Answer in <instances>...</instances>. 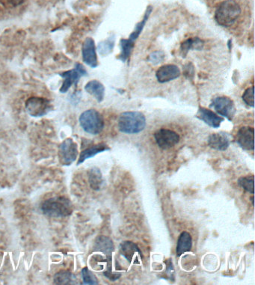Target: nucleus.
Returning <instances> with one entry per match:
<instances>
[{
	"instance_id": "f257e3e1",
	"label": "nucleus",
	"mask_w": 255,
	"mask_h": 285,
	"mask_svg": "<svg viewBox=\"0 0 255 285\" xmlns=\"http://www.w3.org/2000/svg\"><path fill=\"white\" fill-rule=\"evenodd\" d=\"M43 214L49 217L64 218L73 213L72 202L66 197H54L44 201L40 206Z\"/></svg>"
},
{
	"instance_id": "f03ea898",
	"label": "nucleus",
	"mask_w": 255,
	"mask_h": 285,
	"mask_svg": "<svg viewBox=\"0 0 255 285\" xmlns=\"http://www.w3.org/2000/svg\"><path fill=\"white\" fill-rule=\"evenodd\" d=\"M240 15V6L235 0H226L216 9L215 19L220 26L230 27L237 21Z\"/></svg>"
},
{
	"instance_id": "7ed1b4c3",
	"label": "nucleus",
	"mask_w": 255,
	"mask_h": 285,
	"mask_svg": "<svg viewBox=\"0 0 255 285\" xmlns=\"http://www.w3.org/2000/svg\"><path fill=\"white\" fill-rule=\"evenodd\" d=\"M118 125L122 133H138L145 128L146 118L139 112H126L120 115Z\"/></svg>"
},
{
	"instance_id": "20e7f679",
	"label": "nucleus",
	"mask_w": 255,
	"mask_h": 285,
	"mask_svg": "<svg viewBox=\"0 0 255 285\" xmlns=\"http://www.w3.org/2000/svg\"><path fill=\"white\" fill-rule=\"evenodd\" d=\"M79 124L86 133L97 135L104 130V121L102 115L95 110H88L79 117Z\"/></svg>"
},
{
	"instance_id": "39448f33",
	"label": "nucleus",
	"mask_w": 255,
	"mask_h": 285,
	"mask_svg": "<svg viewBox=\"0 0 255 285\" xmlns=\"http://www.w3.org/2000/svg\"><path fill=\"white\" fill-rule=\"evenodd\" d=\"M26 108L32 116L41 117L52 111L53 106L46 98L32 97L26 101Z\"/></svg>"
},
{
	"instance_id": "423d86ee",
	"label": "nucleus",
	"mask_w": 255,
	"mask_h": 285,
	"mask_svg": "<svg viewBox=\"0 0 255 285\" xmlns=\"http://www.w3.org/2000/svg\"><path fill=\"white\" fill-rule=\"evenodd\" d=\"M78 156V148L72 138H67L60 145L59 150V161L63 166H71Z\"/></svg>"
},
{
	"instance_id": "0eeeda50",
	"label": "nucleus",
	"mask_w": 255,
	"mask_h": 285,
	"mask_svg": "<svg viewBox=\"0 0 255 285\" xmlns=\"http://www.w3.org/2000/svg\"><path fill=\"white\" fill-rule=\"evenodd\" d=\"M154 136L157 146L163 150L172 149L178 144L180 139L178 133L169 129H160L155 132Z\"/></svg>"
},
{
	"instance_id": "6e6552de",
	"label": "nucleus",
	"mask_w": 255,
	"mask_h": 285,
	"mask_svg": "<svg viewBox=\"0 0 255 285\" xmlns=\"http://www.w3.org/2000/svg\"><path fill=\"white\" fill-rule=\"evenodd\" d=\"M87 71L81 64L77 63L74 69L65 71L59 74L61 77L63 78L64 82L60 88V92L65 93L69 90L73 85H77L82 76H86Z\"/></svg>"
},
{
	"instance_id": "1a4fd4ad",
	"label": "nucleus",
	"mask_w": 255,
	"mask_h": 285,
	"mask_svg": "<svg viewBox=\"0 0 255 285\" xmlns=\"http://www.w3.org/2000/svg\"><path fill=\"white\" fill-rule=\"evenodd\" d=\"M211 107H214V110L219 114L223 115L228 118L229 121H232L234 115H235V106L232 100L228 97H218L213 101Z\"/></svg>"
},
{
	"instance_id": "9d476101",
	"label": "nucleus",
	"mask_w": 255,
	"mask_h": 285,
	"mask_svg": "<svg viewBox=\"0 0 255 285\" xmlns=\"http://www.w3.org/2000/svg\"><path fill=\"white\" fill-rule=\"evenodd\" d=\"M120 253L129 262L139 264L142 260V254L136 244L131 241H124L120 245Z\"/></svg>"
},
{
	"instance_id": "9b49d317",
	"label": "nucleus",
	"mask_w": 255,
	"mask_h": 285,
	"mask_svg": "<svg viewBox=\"0 0 255 285\" xmlns=\"http://www.w3.org/2000/svg\"><path fill=\"white\" fill-rule=\"evenodd\" d=\"M236 141L243 150L254 151V127H248V126L241 127L236 135Z\"/></svg>"
},
{
	"instance_id": "f8f14e48",
	"label": "nucleus",
	"mask_w": 255,
	"mask_h": 285,
	"mask_svg": "<svg viewBox=\"0 0 255 285\" xmlns=\"http://www.w3.org/2000/svg\"><path fill=\"white\" fill-rule=\"evenodd\" d=\"M82 59L84 62L91 68L97 66V58L95 44L91 38H87L82 45Z\"/></svg>"
},
{
	"instance_id": "ddd939ff",
	"label": "nucleus",
	"mask_w": 255,
	"mask_h": 285,
	"mask_svg": "<svg viewBox=\"0 0 255 285\" xmlns=\"http://www.w3.org/2000/svg\"><path fill=\"white\" fill-rule=\"evenodd\" d=\"M180 76L178 67L174 65H166L157 70L156 77L160 83H166L177 79Z\"/></svg>"
},
{
	"instance_id": "4468645a",
	"label": "nucleus",
	"mask_w": 255,
	"mask_h": 285,
	"mask_svg": "<svg viewBox=\"0 0 255 285\" xmlns=\"http://www.w3.org/2000/svg\"><path fill=\"white\" fill-rule=\"evenodd\" d=\"M196 117L199 119L206 123L210 127L218 128L220 127L221 123L224 121L222 117L219 116L208 109L200 107L197 111Z\"/></svg>"
},
{
	"instance_id": "2eb2a0df",
	"label": "nucleus",
	"mask_w": 255,
	"mask_h": 285,
	"mask_svg": "<svg viewBox=\"0 0 255 285\" xmlns=\"http://www.w3.org/2000/svg\"><path fill=\"white\" fill-rule=\"evenodd\" d=\"M230 138L225 133H214L208 138V146L216 151H225L230 146Z\"/></svg>"
},
{
	"instance_id": "dca6fc26",
	"label": "nucleus",
	"mask_w": 255,
	"mask_h": 285,
	"mask_svg": "<svg viewBox=\"0 0 255 285\" xmlns=\"http://www.w3.org/2000/svg\"><path fill=\"white\" fill-rule=\"evenodd\" d=\"M114 249V244L108 236H99L94 242V250L105 254L109 259H111L112 253Z\"/></svg>"
},
{
	"instance_id": "f3484780",
	"label": "nucleus",
	"mask_w": 255,
	"mask_h": 285,
	"mask_svg": "<svg viewBox=\"0 0 255 285\" xmlns=\"http://www.w3.org/2000/svg\"><path fill=\"white\" fill-rule=\"evenodd\" d=\"M192 247V239L190 233L186 231L182 232L177 240L176 253L180 256L186 252H190Z\"/></svg>"
},
{
	"instance_id": "a211bd4d",
	"label": "nucleus",
	"mask_w": 255,
	"mask_h": 285,
	"mask_svg": "<svg viewBox=\"0 0 255 285\" xmlns=\"http://www.w3.org/2000/svg\"><path fill=\"white\" fill-rule=\"evenodd\" d=\"M85 90L88 94L94 96L99 103L102 102L105 94V88L99 81H90L85 85Z\"/></svg>"
},
{
	"instance_id": "6ab92c4d",
	"label": "nucleus",
	"mask_w": 255,
	"mask_h": 285,
	"mask_svg": "<svg viewBox=\"0 0 255 285\" xmlns=\"http://www.w3.org/2000/svg\"><path fill=\"white\" fill-rule=\"evenodd\" d=\"M107 150H110V148L107 145L104 144V143H100V144L96 145V146H92V147L88 148V149H85V150L82 151L81 152L77 165L81 164L85 160H86L87 159L91 158V157L95 156L96 154L105 152Z\"/></svg>"
},
{
	"instance_id": "aec40b11",
	"label": "nucleus",
	"mask_w": 255,
	"mask_h": 285,
	"mask_svg": "<svg viewBox=\"0 0 255 285\" xmlns=\"http://www.w3.org/2000/svg\"><path fill=\"white\" fill-rule=\"evenodd\" d=\"M88 181L93 189L98 191L104 183L102 173L97 167H93L88 172Z\"/></svg>"
},
{
	"instance_id": "412c9836",
	"label": "nucleus",
	"mask_w": 255,
	"mask_h": 285,
	"mask_svg": "<svg viewBox=\"0 0 255 285\" xmlns=\"http://www.w3.org/2000/svg\"><path fill=\"white\" fill-rule=\"evenodd\" d=\"M77 281L75 275L69 271H59L54 276V283L56 284H75Z\"/></svg>"
},
{
	"instance_id": "4be33fe9",
	"label": "nucleus",
	"mask_w": 255,
	"mask_h": 285,
	"mask_svg": "<svg viewBox=\"0 0 255 285\" xmlns=\"http://www.w3.org/2000/svg\"><path fill=\"white\" fill-rule=\"evenodd\" d=\"M203 42L200 38L196 37V38L187 39V40L183 42L180 50H181L183 57H185L190 50L193 49V48L194 49L200 50L203 48Z\"/></svg>"
},
{
	"instance_id": "5701e85b",
	"label": "nucleus",
	"mask_w": 255,
	"mask_h": 285,
	"mask_svg": "<svg viewBox=\"0 0 255 285\" xmlns=\"http://www.w3.org/2000/svg\"><path fill=\"white\" fill-rule=\"evenodd\" d=\"M239 186L248 193L254 194V176L248 175L242 177L238 180Z\"/></svg>"
},
{
	"instance_id": "b1692460",
	"label": "nucleus",
	"mask_w": 255,
	"mask_h": 285,
	"mask_svg": "<svg viewBox=\"0 0 255 285\" xmlns=\"http://www.w3.org/2000/svg\"><path fill=\"white\" fill-rule=\"evenodd\" d=\"M121 54L119 58L123 62H124L130 57V53L134 46V41L130 39H124V40H121Z\"/></svg>"
},
{
	"instance_id": "393cba45",
	"label": "nucleus",
	"mask_w": 255,
	"mask_h": 285,
	"mask_svg": "<svg viewBox=\"0 0 255 285\" xmlns=\"http://www.w3.org/2000/svg\"><path fill=\"white\" fill-rule=\"evenodd\" d=\"M82 276L85 284H98V280H97V277L87 267L82 269Z\"/></svg>"
},
{
	"instance_id": "a878e982",
	"label": "nucleus",
	"mask_w": 255,
	"mask_h": 285,
	"mask_svg": "<svg viewBox=\"0 0 255 285\" xmlns=\"http://www.w3.org/2000/svg\"><path fill=\"white\" fill-rule=\"evenodd\" d=\"M254 85H252V86L250 87V88H247L245 92H244L243 95H242V100H243L244 102H245L247 105L249 106V107H254Z\"/></svg>"
},
{
	"instance_id": "bb28decb",
	"label": "nucleus",
	"mask_w": 255,
	"mask_h": 285,
	"mask_svg": "<svg viewBox=\"0 0 255 285\" xmlns=\"http://www.w3.org/2000/svg\"><path fill=\"white\" fill-rule=\"evenodd\" d=\"M114 40H112V38H109L106 41L102 42L99 44V52L101 54H110L113 51V46H114Z\"/></svg>"
},
{
	"instance_id": "cd10ccee",
	"label": "nucleus",
	"mask_w": 255,
	"mask_h": 285,
	"mask_svg": "<svg viewBox=\"0 0 255 285\" xmlns=\"http://www.w3.org/2000/svg\"><path fill=\"white\" fill-rule=\"evenodd\" d=\"M150 11H147V13H146L145 16H144V20L141 22V23H138L137 26H136V29L133 31V33L130 35V40L134 41L136 38H138V35L141 33V30H142L143 27H144V24H145L146 20L148 18L149 15H150Z\"/></svg>"
},
{
	"instance_id": "c85d7f7f",
	"label": "nucleus",
	"mask_w": 255,
	"mask_h": 285,
	"mask_svg": "<svg viewBox=\"0 0 255 285\" xmlns=\"http://www.w3.org/2000/svg\"><path fill=\"white\" fill-rule=\"evenodd\" d=\"M163 59H164V54L161 51H156L154 54H150L148 58L149 62H151L154 65H157Z\"/></svg>"
},
{
	"instance_id": "c756f323",
	"label": "nucleus",
	"mask_w": 255,
	"mask_h": 285,
	"mask_svg": "<svg viewBox=\"0 0 255 285\" xmlns=\"http://www.w3.org/2000/svg\"><path fill=\"white\" fill-rule=\"evenodd\" d=\"M104 275L109 279L111 281H115L121 277V274H114L112 272L111 270H107V272H104Z\"/></svg>"
},
{
	"instance_id": "7c9ffc66",
	"label": "nucleus",
	"mask_w": 255,
	"mask_h": 285,
	"mask_svg": "<svg viewBox=\"0 0 255 285\" xmlns=\"http://www.w3.org/2000/svg\"><path fill=\"white\" fill-rule=\"evenodd\" d=\"M9 3L12 5L14 6H18V5L21 4L24 0H8Z\"/></svg>"
},
{
	"instance_id": "2f4dec72",
	"label": "nucleus",
	"mask_w": 255,
	"mask_h": 285,
	"mask_svg": "<svg viewBox=\"0 0 255 285\" xmlns=\"http://www.w3.org/2000/svg\"><path fill=\"white\" fill-rule=\"evenodd\" d=\"M251 202H252V205H254V196H252V197L251 198Z\"/></svg>"
}]
</instances>
